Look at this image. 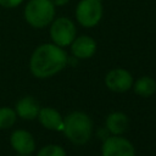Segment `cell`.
Segmentation results:
<instances>
[{
	"label": "cell",
	"instance_id": "obj_11",
	"mask_svg": "<svg viewBox=\"0 0 156 156\" xmlns=\"http://www.w3.org/2000/svg\"><path fill=\"white\" fill-rule=\"evenodd\" d=\"M40 106L32 96H24L16 105V113L23 119H34L38 117Z\"/></svg>",
	"mask_w": 156,
	"mask_h": 156
},
{
	"label": "cell",
	"instance_id": "obj_5",
	"mask_svg": "<svg viewBox=\"0 0 156 156\" xmlns=\"http://www.w3.org/2000/svg\"><path fill=\"white\" fill-rule=\"evenodd\" d=\"M50 27V37L54 44L58 46H67L76 38V26L67 17H58L54 20Z\"/></svg>",
	"mask_w": 156,
	"mask_h": 156
},
{
	"label": "cell",
	"instance_id": "obj_14",
	"mask_svg": "<svg viewBox=\"0 0 156 156\" xmlns=\"http://www.w3.org/2000/svg\"><path fill=\"white\" fill-rule=\"evenodd\" d=\"M17 113L11 107H1L0 108V129H7L12 127L16 122Z\"/></svg>",
	"mask_w": 156,
	"mask_h": 156
},
{
	"label": "cell",
	"instance_id": "obj_17",
	"mask_svg": "<svg viewBox=\"0 0 156 156\" xmlns=\"http://www.w3.org/2000/svg\"><path fill=\"white\" fill-rule=\"evenodd\" d=\"M69 0H51V2L55 5V6H63L68 2Z\"/></svg>",
	"mask_w": 156,
	"mask_h": 156
},
{
	"label": "cell",
	"instance_id": "obj_9",
	"mask_svg": "<svg viewBox=\"0 0 156 156\" xmlns=\"http://www.w3.org/2000/svg\"><path fill=\"white\" fill-rule=\"evenodd\" d=\"M96 43L91 37L82 35L71 43V51L77 58H89L95 54Z\"/></svg>",
	"mask_w": 156,
	"mask_h": 156
},
{
	"label": "cell",
	"instance_id": "obj_12",
	"mask_svg": "<svg viewBox=\"0 0 156 156\" xmlns=\"http://www.w3.org/2000/svg\"><path fill=\"white\" fill-rule=\"evenodd\" d=\"M128 117L122 112H113L106 118V127L115 135L124 133L128 128Z\"/></svg>",
	"mask_w": 156,
	"mask_h": 156
},
{
	"label": "cell",
	"instance_id": "obj_15",
	"mask_svg": "<svg viewBox=\"0 0 156 156\" xmlns=\"http://www.w3.org/2000/svg\"><path fill=\"white\" fill-rule=\"evenodd\" d=\"M37 156H66V152H65V150L61 146L50 144V145L44 146L38 152Z\"/></svg>",
	"mask_w": 156,
	"mask_h": 156
},
{
	"label": "cell",
	"instance_id": "obj_6",
	"mask_svg": "<svg viewBox=\"0 0 156 156\" xmlns=\"http://www.w3.org/2000/svg\"><path fill=\"white\" fill-rule=\"evenodd\" d=\"M102 156H134V147L122 136H108L101 147Z\"/></svg>",
	"mask_w": 156,
	"mask_h": 156
},
{
	"label": "cell",
	"instance_id": "obj_8",
	"mask_svg": "<svg viewBox=\"0 0 156 156\" xmlns=\"http://www.w3.org/2000/svg\"><path fill=\"white\" fill-rule=\"evenodd\" d=\"M11 146L20 155H30L35 149V141L32 134L23 129H17L11 134Z\"/></svg>",
	"mask_w": 156,
	"mask_h": 156
},
{
	"label": "cell",
	"instance_id": "obj_18",
	"mask_svg": "<svg viewBox=\"0 0 156 156\" xmlns=\"http://www.w3.org/2000/svg\"><path fill=\"white\" fill-rule=\"evenodd\" d=\"M20 156H28V155H20Z\"/></svg>",
	"mask_w": 156,
	"mask_h": 156
},
{
	"label": "cell",
	"instance_id": "obj_4",
	"mask_svg": "<svg viewBox=\"0 0 156 156\" xmlns=\"http://www.w3.org/2000/svg\"><path fill=\"white\" fill-rule=\"evenodd\" d=\"M102 17V5L100 0H80L76 7V18L85 28L96 26Z\"/></svg>",
	"mask_w": 156,
	"mask_h": 156
},
{
	"label": "cell",
	"instance_id": "obj_7",
	"mask_svg": "<svg viewBox=\"0 0 156 156\" xmlns=\"http://www.w3.org/2000/svg\"><path fill=\"white\" fill-rule=\"evenodd\" d=\"M105 83L110 90L116 93H124L132 88L133 77L127 69L115 68L106 74Z\"/></svg>",
	"mask_w": 156,
	"mask_h": 156
},
{
	"label": "cell",
	"instance_id": "obj_13",
	"mask_svg": "<svg viewBox=\"0 0 156 156\" xmlns=\"http://www.w3.org/2000/svg\"><path fill=\"white\" fill-rule=\"evenodd\" d=\"M134 91L143 98H147L156 91V82L151 77H141L134 83Z\"/></svg>",
	"mask_w": 156,
	"mask_h": 156
},
{
	"label": "cell",
	"instance_id": "obj_3",
	"mask_svg": "<svg viewBox=\"0 0 156 156\" xmlns=\"http://www.w3.org/2000/svg\"><path fill=\"white\" fill-rule=\"evenodd\" d=\"M55 5L51 0H29L24 7V18L34 28H44L54 21Z\"/></svg>",
	"mask_w": 156,
	"mask_h": 156
},
{
	"label": "cell",
	"instance_id": "obj_10",
	"mask_svg": "<svg viewBox=\"0 0 156 156\" xmlns=\"http://www.w3.org/2000/svg\"><path fill=\"white\" fill-rule=\"evenodd\" d=\"M39 122L41 123L43 127L50 130H63V119L61 115L51 108V107H43L40 108L38 113Z\"/></svg>",
	"mask_w": 156,
	"mask_h": 156
},
{
	"label": "cell",
	"instance_id": "obj_2",
	"mask_svg": "<svg viewBox=\"0 0 156 156\" xmlns=\"http://www.w3.org/2000/svg\"><path fill=\"white\" fill-rule=\"evenodd\" d=\"M93 123L88 115L83 112H72L63 119V132L69 141L76 145L85 144L91 135Z\"/></svg>",
	"mask_w": 156,
	"mask_h": 156
},
{
	"label": "cell",
	"instance_id": "obj_16",
	"mask_svg": "<svg viewBox=\"0 0 156 156\" xmlns=\"http://www.w3.org/2000/svg\"><path fill=\"white\" fill-rule=\"evenodd\" d=\"M23 0H0V5L2 7H7V9H12V7H17L18 5H21Z\"/></svg>",
	"mask_w": 156,
	"mask_h": 156
},
{
	"label": "cell",
	"instance_id": "obj_1",
	"mask_svg": "<svg viewBox=\"0 0 156 156\" xmlns=\"http://www.w3.org/2000/svg\"><path fill=\"white\" fill-rule=\"evenodd\" d=\"M67 54L56 44H43L32 54L29 68L37 78H49L62 71L67 63Z\"/></svg>",
	"mask_w": 156,
	"mask_h": 156
}]
</instances>
